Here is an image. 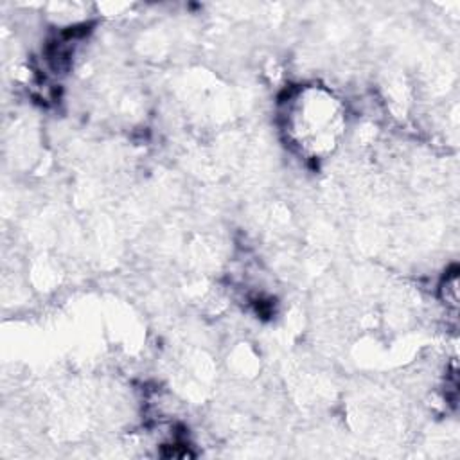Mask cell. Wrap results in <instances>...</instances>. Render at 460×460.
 <instances>
[{"label": "cell", "mask_w": 460, "mask_h": 460, "mask_svg": "<svg viewBox=\"0 0 460 460\" xmlns=\"http://www.w3.org/2000/svg\"><path fill=\"white\" fill-rule=\"evenodd\" d=\"M340 99L322 86H300L282 101V128L300 153L320 158L332 153L343 135Z\"/></svg>", "instance_id": "6da1fadb"}, {"label": "cell", "mask_w": 460, "mask_h": 460, "mask_svg": "<svg viewBox=\"0 0 460 460\" xmlns=\"http://www.w3.org/2000/svg\"><path fill=\"white\" fill-rule=\"evenodd\" d=\"M440 295H442V300L446 302V305L456 309L458 305V275H456V270L449 275H446L442 286H440Z\"/></svg>", "instance_id": "7a4b0ae2"}]
</instances>
